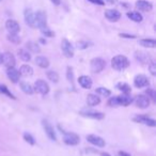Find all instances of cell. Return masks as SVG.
<instances>
[{
	"mask_svg": "<svg viewBox=\"0 0 156 156\" xmlns=\"http://www.w3.org/2000/svg\"><path fill=\"white\" fill-rule=\"evenodd\" d=\"M80 115L83 117L91 118V119H96V120H102L105 117L104 113L98 112V111H92V110H83L80 111Z\"/></svg>",
	"mask_w": 156,
	"mask_h": 156,
	"instance_id": "17",
	"label": "cell"
},
{
	"mask_svg": "<svg viewBox=\"0 0 156 156\" xmlns=\"http://www.w3.org/2000/svg\"><path fill=\"white\" fill-rule=\"evenodd\" d=\"M87 140L90 143H92L93 145H96L98 147H105V140L100 136H96V135H88Z\"/></svg>",
	"mask_w": 156,
	"mask_h": 156,
	"instance_id": "14",
	"label": "cell"
},
{
	"mask_svg": "<svg viewBox=\"0 0 156 156\" xmlns=\"http://www.w3.org/2000/svg\"><path fill=\"white\" fill-rule=\"evenodd\" d=\"M20 89H22V91L24 92V93L29 94V95H31V94L34 93V90H33V87L30 85V83L23 81V83H20Z\"/></svg>",
	"mask_w": 156,
	"mask_h": 156,
	"instance_id": "26",
	"label": "cell"
},
{
	"mask_svg": "<svg viewBox=\"0 0 156 156\" xmlns=\"http://www.w3.org/2000/svg\"><path fill=\"white\" fill-rule=\"evenodd\" d=\"M66 76H67V79L69 81H73L74 79V75H73V69L72 67H67V73H66Z\"/></svg>",
	"mask_w": 156,
	"mask_h": 156,
	"instance_id": "41",
	"label": "cell"
},
{
	"mask_svg": "<svg viewBox=\"0 0 156 156\" xmlns=\"http://www.w3.org/2000/svg\"><path fill=\"white\" fill-rule=\"evenodd\" d=\"M107 3H109V5H112V3H115V0H105Z\"/></svg>",
	"mask_w": 156,
	"mask_h": 156,
	"instance_id": "46",
	"label": "cell"
},
{
	"mask_svg": "<svg viewBox=\"0 0 156 156\" xmlns=\"http://www.w3.org/2000/svg\"><path fill=\"white\" fill-rule=\"evenodd\" d=\"M89 2L93 3V5H105V1L104 0H88Z\"/></svg>",
	"mask_w": 156,
	"mask_h": 156,
	"instance_id": "42",
	"label": "cell"
},
{
	"mask_svg": "<svg viewBox=\"0 0 156 156\" xmlns=\"http://www.w3.org/2000/svg\"><path fill=\"white\" fill-rule=\"evenodd\" d=\"M106 66V62L102 58H94L90 62V67L93 73H101Z\"/></svg>",
	"mask_w": 156,
	"mask_h": 156,
	"instance_id": "3",
	"label": "cell"
},
{
	"mask_svg": "<svg viewBox=\"0 0 156 156\" xmlns=\"http://www.w3.org/2000/svg\"><path fill=\"white\" fill-rule=\"evenodd\" d=\"M50 1H51L55 5H59L61 3V0H50Z\"/></svg>",
	"mask_w": 156,
	"mask_h": 156,
	"instance_id": "45",
	"label": "cell"
},
{
	"mask_svg": "<svg viewBox=\"0 0 156 156\" xmlns=\"http://www.w3.org/2000/svg\"><path fill=\"white\" fill-rule=\"evenodd\" d=\"M134 85L136 88H144L147 86H149V79L145 75H137L134 79Z\"/></svg>",
	"mask_w": 156,
	"mask_h": 156,
	"instance_id": "11",
	"label": "cell"
},
{
	"mask_svg": "<svg viewBox=\"0 0 156 156\" xmlns=\"http://www.w3.org/2000/svg\"><path fill=\"white\" fill-rule=\"evenodd\" d=\"M26 47L28 50H30L31 52H34V54H39L40 51H41V48H40V46L37 45L35 42H27L26 43Z\"/></svg>",
	"mask_w": 156,
	"mask_h": 156,
	"instance_id": "29",
	"label": "cell"
},
{
	"mask_svg": "<svg viewBox=\"0 0 156 156\" xmlns=\"http://www.w3.org/2000/svg\"><path fill=\"white\" fill-rule=\"evenodd\" d=\"M145 93H147V98H151L152 100L155 102L156 101V93H155V91H154L153 89H147V91H145Z\"/></svg>",
	"mask_w": 156,
	"mask_h": 156,
	"instance_id": "39",
	"label": "cell"
},
{
	"mask_svg": "<svg viewBox=\"0 0 156 156\" xmlns=\"http://www.w3.org/2000/svg\"><path fill=\"white\" fill-rule=\"evenodd\" d=\"M0 94H5V95L9 96L10 98H13V100H15L16 98L15 96L11 93V91L8 89L7 86H5V85H0Z\"/></svg>",
	"mask_w": 156,
	"mask_h": 156,
	"instance_id": "32",
	"label": "cell"
},
{
	"mask_svg": "<svg viewBox=\"0 0 156 156\" xmlns=\"http://www.w3.org/2000/svg\"><path fill=\"white\" fill-rule=\"evenodd\" d=\"M17 54H18V56H20V58L22 59L23 61H25V62H29V61L31 60V55L27 49H24V48L18 49Z\"/></svg>",
	"mask_w": 156,
	"mask_h": 156,
	"instance_id": "28",
	"label": "cell"
},
{
	"mask_svg": "<svg viewBox=\"0 0 156 156\" xmlns=\"http://www.w3.org/2000/svg\"><path fill=\"white\" fill-rule=\"evenodd\" d=\"M136 8L139 11L142 12H150L153 9V5L150 1H145V0H138L136 1Z\"/></svg>",
	"mask_w": 156,
	"mask_h": 156,
	"instance_id": "15",
	"label": "cell"
},
{
	"mask_svg": "<svg viewBox=\"0 0 156 156\" xmlns=\"http://www.w3.org/2000/svg\"><path fill=\"white\" fill-rule=\"evenodd\" d=\"M76 46H77L78 49H86V48H88L90 46V43H88L86 41H79L76 43Z\"/></svg>",
	"mask_w": 156,
	"mask_h": 156,
	"instance_id": "37",
	"label": "cell"
},
{
	"mask_svg": "<svg viewBox=\"0 0 156 156\" xmlns=\"http://www.w3.org/2000/svg\"><path fill=\"white\" fill-rule=\"evenodd\" d=\"M33 90L37 93L42 94V95H46V94L49 92V86L46 81L42 80V79H39L34 83V86H33Z\"/></svg>",
	"mask_w": 156,
	"mask_h": 156,
	"instance_id": "4",
	"label": "cell"
},
{
	"mask_svg": "<svg viewBox=\"0 0 156 156\" xmlns=\"http://www.w3.org/2000/svg\"><path fill=\"white\" fill-rule=\"evenodd\" d=\"M127 17L129 18L130 20L135 23H141L143 20L142 15H141L139 12L137 11H130V12H127Z\"/></svg>",
	"mask_w": 156,
	"mask_h": 156,
	"instance_id": "23",
	"label": "cell"
},
{
	"mask_svg": "<svg viewBox=\"0 0 156 156\" xmlns=\"http://www.w3.org/2000/svg\"><path fill=\"white\" fill-rule=\"evenodd\" d=\"M47 78L50 81L57 83L59 81V74L55 71H48L47 72Z\"/></svg>",
	"mask_w": 156,
	"mask_h": 156,
	"instance_id": "31",
	"label": "cell"
},
{
	"mask_svg": "<svg viewBox=\"0 0 156 156\" xmlns=\"http://www.w3.org/2000/svg\"><path fill=\"white\" fill-rule=\"evenodd\" d=\"M8 40H9L11 43H14V44L20 43V37L17 35V33H9V34H8Z\"/></svg>",
	"mask_w": 156,
	"mask_h": 156,
	"instance_id": "34",
	"label": "cell"
},
{
	"mask_svg": "<svg viewBox=\"0 0 156 156\" xmlns=\"http://www.w3.org/2000/svg\"><path fill=\"white\" fill-rule=\"evenodd\" d=\"M0 1H2V0H0Z\"/></svg>",
	"mask_w": 156,
	"mask_h": 156,
	"instance_id": "49",
	"label": "cell"
},
{
	"mask_svg": "<svg viewBox=\"0 0 156 156\" xmlns=\"http://www.w3.org/2000/svg\"><path fill=\"white\" fill-rule=\"evenodd\" d=\"M101 156H110V154L106 153V152H103V153L101 154Z\"/></svg>",
	"mask_w": 156,
	"mask_h": 156,
	"instance_id": "47",
	"label": "cell"
},
{
	"mask_svg": "<svg viewBox=\"0 0 156 156\" xmlns=\"http://www.w3.org/2000/svg\"><path fill=\"white\" fill-rule=\"evenodd\" d=\"M5 28L9 31V33H18L20 30V24L14 20H8L5 22Z\"/></svg>",
	"mask_w": 156,
	"mask_h": 156,
	"instance_id": "13",
	"label": "cell"
},
{
	"mask_svg": "<svg viewBox=\"0 0 156 156\" xmlns=\"http://www.w3.org/2000/svg\"><path fill=\"white\" fill-rule=\"evenodd\" d=\"M96 93L100 94V95L102 96H105V98H108V96L111 95V91L108 89H106V88H103V87H100L96 89Z\"/></svg>",
	"mask_w": 156,
	"mask_h": 156,
	"instance_id": "33",
	"label": "cell"
},
{
	"mask_svg": "<svg viewBox=\"0 0 156 156\" xmlns=\"http://www.w3.org/2000/svg\"><path fill=\"white\" fill-rule=\"evenodd\" d=\"M119 156H130V154L126 153V152H123V151H120L119 152Z\"/></svg>",
	"mask_w": 156,
	"mask_h": 156,
	"instance_id": "44",
	"label": "cell"
},
{
	"mask_svg": "<svg viewBox=\"0 0 156 156\" xmlns=\"http://www.w3.org/2000/svg\"><path fill=\"white\" fill-rule=\"evenodd\" d=\"M63 140H64L65 144L67 145H77L80 141V138L75 133H64Z\"/></svg>",
	"mask_w": 156,
	"mask_h": 156,
	"instance_id": "5",
	"label": "cell"
},
{
	"mask_svg": "<svg viewBox=\"0 0 156 156\" xmlns=\"http://www.w3.org/2000/svg\"><path fill=\"white\" fill-rule=\"evenodd\" d=\"M0 64H2V54H0Z\"/></svg>",
	"mask_w": 156,
	"mask_h": 156,
	"instance_id": "48",
	"label": "cell"
},
{
	"mask_svg": "<svg viewBox=\"0 0 156 156\" xmlns=\"http://www.w3.org/2000/svg\"><path fill=\"white\" fill-rule=\"evenodd\" d=\"M108 105L110 107H118L120 106V103H119V98L118 96H113V98H110L108 101Z\"/></svg>",
	"mask_w": 156,
	"mask_h": 156,
	"instance_id": "35",
	"label": "cell"
},
{
	"mask_svg": "<svg viewBox=\"0 0 156 156\" xmlns=\"http://www.w3.org/2000/svg\"><path fill=\"white\" fill-rule=\"evenodd\" d=\"M34 27H37L39 29H43L47 27V17H46L45 12L37 11L34 16Z\"/></svg>",
	"mask_w": 156,
	"mask_h": 156,
	"instance_id": "2",
	"label": "cell"
},
{
	"mask_svg": "<svg viewBox=\"0 0 156 156\" xmlns=\"http://www.w3.org/2000/svg\"><path fill=\"white\" fill-rule=\"evenodd\" d=\"M61 49L66 58H72L74 56V47L66 39H63L61 42Z\"/></svg>",
	"mask_w": 156,
	"mask_h": 156,
	"instance_id": "7",
	"label": "cell"
},
{
	"mask_svg": "<svg viewBox=\"0 0 156 156\" xmlns=\"http://www.w3.org/2000/svg\"><path fill=\"white\" fill-rule=\"evenodd\" d=\"M135 103H136V106L138 108H141V109H144V108H147L150 106V98H147V95H138L135 100Z\"/></svg>",
	"mask_w": 156,
	"mask_h": 156,
	"instance_id": "12",
	"label": "cell"
},
{
	"mask_svg": "<svg viewBox=\"0 0 156 156\" xmlns=\"http://www.w3.org/2000/svg\"><path fill=\"white\" fill-rule=\"evenodd\" d=\"M24 139H25V141L26 142H28L29 144H35V140H34V138L32 137V135H30L29 133H25L24 134Z\"/></svg>",
	"mask_w": 156,
	"mask_h": 156,
	"instance_id": "36",
	"label": "cell"
},
{
	"mask_svg": "<svg viewBox=\"0 0 156 156\" xmlns=\"http://www.w3.org/2000/svg\"><path fill=\"white\" fill-rule=\"evenodd\" d=\"M128 65H129V61L125 56L118 55L111 59V66L115 71H123V69H127Z\"/></svg>",
	"mask_w": 156,
	"mask_h": 156,
	"instance_id": "1",
	"label": "cell"
},
{
	"mask_svg": "<svg viewBox=\"0 0 156 156\" xmlns=\"http://www.w3.org/2000/svg\"><path fill=\"white\" fill-rule=\"evenodd\" d=\"M105 17L109 20V22H118V20L121 18V13H120L118 10L115 9H110V10H106L105 11Z\"/></svg>",
	"mask_w": 156,
	"mask_h": 156,
	"instance_id": "9",
	"label": "cell"
},
{
	"mask_svg": "<svg viewBox=\"0 0 156 156\" xmlns=\"http://www.w3.org/2000/svg\"><path fill=\"white\" fill-rule=\"evenodd\" d=\"M117 89L118 90H120V91H122L124 94H128V93H130V87L127 85V83H118L117 85Z\"/></svg>",
	"mask_w": 156,
	"mask_h": 156,
	"instance_id": "30",
	"label": "cell"
},
{
	"mask_svg": "<svg viewBox=\"0 0 156 156\" xmlns=\"http://www.w3.org/2000/svg\"><path fill=\"white\" fill-rule=\"evenodd\" d=\"M78 83H79V85L81 86V87L83 88V89H91L92 87V79L89 77V76H80V77L78 78Z\"/></svg>",
	"mask_w": 156,
	"mask_h": 156,
	"instance_id": "19",
	"label": "cell"
},
{
	"mask_svg": "<svg viewBox=\"0 0 156 156\" xmlns=\"http://www.w3.org/2000/svg\"><path fill=\"white\" fill-rule=\"evenodd\" d=\"M41 32L43 33L45 37H54V35H55V33L52 32V31H50V29L48 28V27H45V28L41 29Z\"/></svg>",
	"mask_w": 156,
	"mask_h": 156,
	"instance_id": "38",
	"label": "cell"
},
{
	"mask_svg": "<svg viewBox=\"0 0 156 156\" xmlns=\"http://www.w3.org/2000/svg\"><path fill=\"white\" fill-rule=\"evenodd\" d=\"M133 120H134L135 122H137V123L144 124V125L151 126V127H155V126H156V121H155V120L151 119V118L145 117V115H137V117H135Z\"/></svg>",
	"mask_w": 156,
	"mask_h": 156,
	"instance_id": "8",
	"label": "cell"
},
{
	"mask_svg": "<svg viewBox=\"0 0 156 156\" xmlns=\"http://www.w3.org/2000/svg\"><path fill=\"white\" fill-rule=\"evenodd\" d=\"M101 103V98H98L96 94H88L87 96V104L89 106L93 107V106H96Z\"/></svg>",
	"mask_w": 156,
	"mask_h": 156,
	"instance_id": "22",
	"label": "cell"
},
{
	"mask_svg": "<svg viewBox=\"0 0 156 156\" xmlns=\"http://www.w3.org/2000/svg\"><path fill=\"white\" fill-rule=\"evenodd\" d=\"M7 75H8V78H9L10 80H11L13 83H18V81H20V74L14 66L13 67H8Z\"/></svg>",
	"mask_w": 156,
	"mask_h": 156,
	"instance_id": "10",
	"label": "cell"
},
{
	"mask_svg": "<svg viewBox=\"0 0 156 156\" xmlns=\"http://www.w3.org/2000/svg\"><path fill=\"white\" fill-rule=\"evenodd\" d=\"M20 76H24V77H29V76H31L33 74V69L30 66V65L28 64H24L20 66Z\"/></svg>",
	"mask_w": 156,
	"mask_h": 156,
	"instance_id": "21",
	"label": "cell"
},
{
	"mask_svg": "<svg viewBox=\"0 0 156 156\" xmlns=\"http://www.w3.org/2000/svg\"><path fill=\"white\" fill-rule=\"evenodd\" d=\"M120 37H125V39H135V35L132 34H126V33H120Z\"/></svg>",
	"mask_w": 156,
	"mask_h": 156,
	"instance_id": "43",
	"label": "cell"
},
{
	"mask_svg": "<svg viewBox=\"0 0 156 156\" xmlns=\"http://www.w3.org/2000/svg\"><path fill=\"white\" fill-rule=\"evenodd\" d=\"M139 44L145 48H154L156 47V41L154 39H142L139 41Z\"/></svg>",
	"mask_w": 156,
	"mask_h": 156,
	"instance_id": "25",
	"label": "cell"
},
{
	"mask_svg": "<svg viewBox=\"0 0 156 156\" xmlns=\"http://www.w3.org/2000/svg\"><path fill=\"white\" fill-rule=\"evenodd\" d=\"M149 69H150V72H151L152 75H154V76L156 75V64H155V62H154V61H152V60L150 61Z\"/></svg>",
	"mask_w": 156,
	"mask_h": 156,
	"instance_id": "40",
	"label": "cell"
},
{
	"mask_svg": "<svg viewBox=\"0 0 156 156\" xmlns=\"http://www.w3.org/2000/svg\"><path fill=\"white\" fill-rule=\"evenodd\" d=\"M35 63H37V66H40L41 69H47L49 66V60H48L46 57L43 56H37L35 58Z\"/></svg>",
	"mask_w": 156,
	"mask_h": 156,
	"instance_id": "20",
	"label": "cell"
},
{
	"mask_svg": "<svg viewBox=\"0 0 156 156\" xmlns=\"http://www.w3.org/2000/svg\"><path fill=\"white\" fill-rule=\"evenodd\" d=\"M2 63L7 67H13L15 65V57L11 54V52H5L2 55Z\"/></svg>",
	"mask_w": 156,
	"mask_h": 156,
	"instance_id": "16",
	"label": "cell"
},
{
	"mask_svg": "<svg viewBox=\"0 0 156 156\" xmlns=\"http://www.w3.org/2000/svg\"><path fill=\"white\" fill-rule=\"evenodd\" d=\"M42 125H43V128H44V130H45V133H46V135H47L48 138L52 141H56L57 140L56 132H55V129H54V127H52L51 124H50L47 120L44 119L43 121H42Z\"/></svg>",
	"mask_w": 156,
	"mask_h": 156,
	"instance_id": "6",
	"label": "cell"
},
{
	"mask_svg": "<svg viewBox=\"0 0 156 156\" xmlns=\"http://www.w3.org/2000/svg\"><path fill=\"white\" fill-rule=\"evenodd\" d=\"M24 16H25V22H26V24L33 28V27H34L35 13H33V11L31 9H26L24 12Z\"/></svg>",
	"mask_w": 156,
	"mask_h": 156,
	"instance_id": "18",
	"label": "cell"
},
{
	"mask_svg": "<svg viewBox=\"0 0 156 156\" xmlns=\"http://www.w3.org/2000/svg\"><path fill=\"white\" fill-rule=\"evenodd\" d=\"M135 57L141 63H147L149 61H151L150 60V57L147 56V54H145L143 51H136L135 52Z\"/></svg>",
	"mask_w": 156,
	"mask_h": 156,
	"instance_id": "27",
	"label": "cell"
},
{
	"mask_svg": "<svg viewBox=\"0 0 156 156\" xmlns=\"http://www.w3.org/2000/svg\"><path fill=\"white\" fill-rule=\"evenodd\" d=\"M118 98H119L120 106H128L133 103V98L128 94H123V95H120Z\"/></svg>",
	"mask_w": 156,
	"mask_h": 156,
	"instance_id": "24",
	"label": "cell"
}]
</instances>
